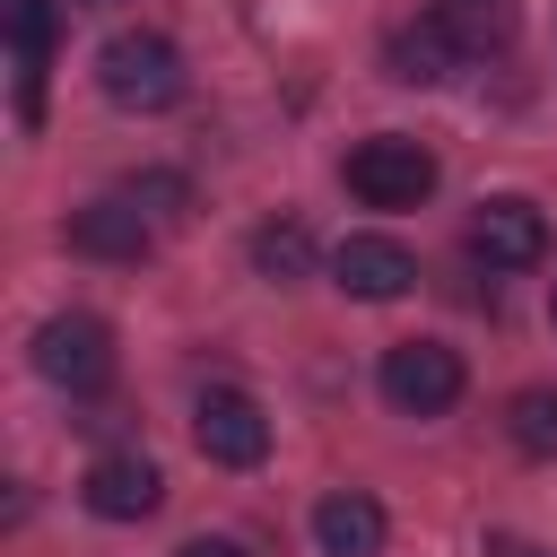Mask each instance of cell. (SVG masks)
<instances>
[{"instance_id":"1","label":"cell","mask_w":557,"mask_h":557,"mask_svg":"<svg viewBox=\"0 0 557 557\" xmlns=\"http://www.w3.org/2000/svg\"><path fill=\"white\" fill-rule=\"evenodd\" d=\"M96 78H104V96H113L122 113H165V104L183 96V52L139 26V35H113V44L96 52Z\"/></svg>"},{"instance_id":"2","label":"cell","mask_w":557,"mask_h":557,"mask_svg":"<svg viewBox=\"0 0 557 557\" xmlns=\"http://www.w3.org/2000/svg\"><path fill=\"white\" fill-rule=\"evenodd\" d=\"M348 191H357L366 209H418V200L435 191V157H426L418 139H400V131L357 139V148H348Z\"/></svg>"},{"instance_id":"3","label":"cell","mask_w":557,"mask_h":557,"mask_svg":"<svg viewBox=\"0 0 557 557\" xmlns=\"http://www.w3.org/2000/svg\"><path fill=\"white\" fill-rule=\"evenodd\" d=\"M35 374L61 383L70 400L104 392V383H113V331H104L96 313H52V322L35 331Z\"/></svg>"},{"instance_id":"4","label":"cell","mask_w":557,"mask_h":557,"mask_svg":"<svg viewBox=\"0 0 557 557\" xmlns=\"http://www.w3.org/2000/svg\"><path fill=\"white\" fill-rule=\"evenodd\" d=\"M383 400H392L400 418H444V409L461 400V348H444V339H400V348H383Z\"/></svg>"},{"instance_id":"5","label":"cell","mask_w":557,"mask_h":557,"mask_svg":"<svg viewBox=\"0 0 557 557\" xmlns=\"http://www.w3.org/2000/svg\"><path fill=\"white\" fill-rule=\"evenodd\" d=\"M191 435H200V453H209L218 470H252V461L270 453V418H261V400L235 392V383H209V392L191 400Z\"/></svg>"},{"instance_id":"6","label":"cell","mask_w":557,"mask_h":557,"mask_svg":"<svg viewBox=\"0 0 557 557\" xmlns=\"http://www.w3.org/2000/svg\"><path fill=\"white\" fill-rule=\"evenodd\" d=\"M470 252H479L487 270H531V261L548 252V218H540L531 200L496 191V200H479V218H470Z\"/></svg>"},{"instance_id":"7","label":"cell","mask_w":557,"mask_h":557,"mask_svg":"<svg viewBox=\"0 0 557 557\" xmlns=\"http://www.w3.org/2000/svg\"><path fill=\"white\" fill-rule=\"evenodd\" d=\"M331 278H339L348 296H366V305H392V296H409L418 261H409V244H392V235H348V244L331 252Z\"/></svg>"},{"instance_id":"8","label":"cell","mask_w":557,"mask_h":557,"mask_svg":"<svg viewBox=\"0 0 557 557\" xmlns=\"http://www.w3.org/2000/svg\"><path fill=\"white\" fill-rule=\"evenodd\" d=\"M87 513H104V522H139V513H157V496H165V479H157V461L148 453H104L96 470H87Z\"/></svg>"},{"instance_id":"9","label":"cell","mask_w":557,"mask_h":557,"mask_svg":"<svg viewBox=\"0 0 557 557\" xmlns=\"http://www.w3.org/2000/svg\"><path fill=\"white\" fill-rule=\"evenodd\" d=\"M148 235H157V226H148L131 200H87V209H70V252H87V261H139Z\"/></svg>"},{"instance_id":"10","label":"cell","mask_w":557,"mask_h":557,"mask_svg":"<svg viewBox=\"0 0 557 557\" xmlns=\"http://www.w3.org/2000/svg\"><path fill=\"white\" fill-rule=\"evenodd\" d=\"M0 26H9V52H17V113L35 122L44 61H52V0H0Z\"/></svg>"},{"instance_id":"11","label":"cell","mask_w":557,"mask_h":557,"mask_svg":"<svg viewBox=\"0 0 557 557\" xmlns=\"http://www.w3.org/2000/svg\"><path fill=\"white\" fill-rule=\"evenodd\" d=\"M313 540H322V557H374L383 548V505L357 496V487H339V496L313 505Z\"/></svg>"},{"instance_id":"12","label":"cell","mask_w":557,"mask_h":557,"mask_svg":"<svg viewBox=\"0 0 557 557\" xmlns=\"http://www.w3.org/2000/svg\"><path fill=\"white\" fill-rule=\"evenodd\" d=\"M435 26L461 44V61H487L513 44V0H435Z\"/></svg>"},{"instance_id":"13","label":"cell","mask_w":557,"mask_h":557,"mask_svg":"<svg viewBox=\"0 0 557 557\" xmlns=\"http://www.w3.org/2000/svg\"><path fill=\"white\" fill-rule=\"evenodd\" d=\"M453 61H461V44H453L435 17L392 35V78H400V87H435V78H453Z\"/></svg>"},{"instance_id":"14","label":"cell","mask_w":557,"mask_h":557,"mask_svg":"<svg viewBox=\"0 0 557 557\" xmlns=\"http://www.w3.org/2000/svg\"><path fill=\"white\" fill-rule=\"evenodd\" d=\"M252 270H261V278H278V287H287V278H305V270H313V235H305L296 218H270V226L252 235Z\"/></svg>"},{"instance_id":"15","label":"cell","mask_w":557,"mask_h":557,"mask_svg":"<svg viewBox=\"0 0 557 557\" xmlns=\"http://www.w3.org/2000/svg\"><path fill=\"white\" fill-rule=\"evenodd\" d=\"M505 435L548 461V453H557V392H513V400H505Z\"/></svg>"},{"instance_id":"16","label":"cell","mask_w":557,"mask_h":557,"mask_svg":"<svg viewBox=\"0 0 557 557\" xmlns=\"http://www.w3.org/2000/svg\"><path fill=\"white\" fill-rule=\"evenodd\" d=\"M122 200H131L148 226H165V218H183V209H191V183H183V174H131V183H122Z\"/></svg>"},{"instance_id":"17","label":"cell","mask_w":557,"mask_h":557,"mask_svg":"<svg viewBox=\"0 0 557 557\" xmlns=\"http://www.w3.org/2000/svg\"><path fill=\"white\" fill-rule=\"evenodd\" d=\"M487 557H548V548L522 540V531H487Z\"/></svg>"},{"instance_id":"18","label":"cell","mask_w":557,"mask_h":557,"mask_svg":"<svg viewBox=\"0 0 557 557\" xmlns=\"http://www.w3.org/2000/svg\"><path fill=\"white\" fill-rule=\"evenodd\" d=\"M174 557H244V548H235V540H209V531H200V540H183Z\"/></svg>"},{"instance_id":"19","label":"cell","mask_w":557,"mask_h":557,"mask_svg":"<svg viewBox=\"0 0 557 557\" xmlns=\"http://www.w3.org/2000/svg\"><path fill=\"white\" fill-rule=\"evenodd\" d=\"M548 313H557V287H548Z\"/></svg>"}]
</instances>
